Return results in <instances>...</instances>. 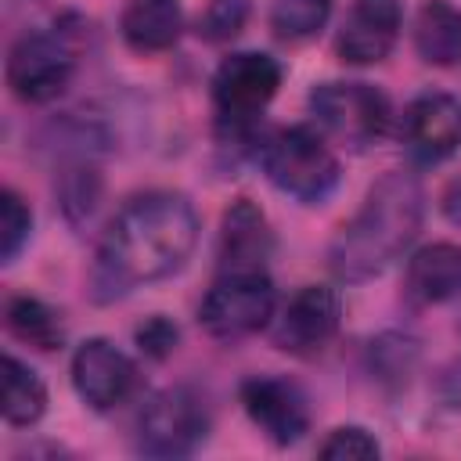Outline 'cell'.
<instances>
[{
  "mask_svg": "<svg viewBox=\"0 0 461 461\" xmlns=\"http://www.w3.org/2000/svg\"><path fill=\"white\" fill-rule=\"evenodd\" d=\"M198 241V212L176 191H148L126 202L108 223L97 259L90 270V288L97 303H112L137 285L162 281L176 274Z\"/></svg>",
  "mask_w": 461,
  "mask_h": 461,
  "instance_id": "1",
  "label": "cell"
},
{
  "mask_svg": "<svg viewBox=\"0 0 461 461\" xmlns=\"http://www.w3.org/2000/svg\"><path fill=\"white\" fill-rule=\"evenodd\" d=\"M425 191L414 173H385L331 241V270L342 281H367L400 259L421 230Z\"/></svg>",
  "mask_w": 461,
  "mask_h": 461,
  "instance_id": "2",
  "label": "cell"
},
{
  "mask_svg": "<svg viewBox=\"0 0 461 461\" xmlns=\"http://www.w3.org/2000/svg\"><path fill=\"white\" fill-rule=\"evenodd\" d=\"M259 162L270 184L299 202H324L339 184V158L306 126H288L267 137Z\"/></svg>",
  "mask_w": 461,
  "mask_h": 461,
  "instance_id": "3",
  "label": "cell"
},
{
  "mask_svg": "<svg viewBox=\"0 0 461 461\" xmlns=\"http://www.w3.org/2000/svg\"><path fill=\"white\" fill-rule=\"evenodd\" d=\"M209 436V407L187 389L173 385L148 400L137 418V450L148 457H187Z\"/></svg>",
  "mask_w": 461,
  "mask_h": 461,
  "instance_id": "4",
  "label": "cell"
},
{
  "mask_svg": "<svg viewBox=\"0 0 461 461\" xmlns=\"http://www.w3.org/2000/svg\"><path fill=\"white\" fill-rule=\"evenodd\" d=\"M274 317V285L267 270H223L202 299L198 321L216 339H241Z\"/></svg>",
  "mask_w": 461,
  "mask_h": 461,
  "instance_id": "5",
  "label": "cell"
},
{
  "mask_svg": "<svg viewBox=\"0 0 461 461\" xmlns=\"http://www.w3.org/2000/svg\"><path fill=\"white\" fill-rule=\"evenodd\" d=\"M310 108L324 133L353 151L375 144L389 126V101L371 83H321L310 94Z\"/></svg>",
  "mask_w": 461,
  "mask_h": 461,
  "instance_id": "6",
  "label": "cell"
},
{
  "mask_svg": "<svg viewBox=\"0 0 461 461\" xmlns=\"http://www.w3.org/2000/svg\"><path fill=\"white\" fill-rule=\"evenodd\" d=\"M76 72V47L65 32H25L7 54V86L29 104L54 101Z\"/></svg>",
  "mask_w": 461,
  "mask_h": 461,
  "instance_id": "7",
  "label": "cell"
},
{
  "mask_svg": "<svg viewBox=\"0 0 461 461\" xmlns=\"http://www.w3.org/2000/svg\"><path fill=\"white\" fill-rule=\"evenodd\" d=\"M277 86H281V65L270 54L241 50L220 61L212 76V101L223 122L245 126L267 108Z\"/></svg>",
  "mask_w": 461,
  "mask_h": 461,
  "instance_id": "8",
  "label": "cell"
},
{
  "mask_svg": "<svg viewBox=\"0 0 461 461\" xmlns=\"http://www.w3.org/2000/svg\"><path fill=\"white\" fill-rule=\"evenodd\" d=\"M342 324V299L328 285L299 288L277 317L274 342L292 357H317Z\"/></svg>",
  "mask_w": 461,
  "mask_h": 461,
  "instance_id": "9",
  "label": "cell"
},
{
  "mask_svg": "<svg viewBox=\"0 0 461 461\" xmlns=\"http://www.w3.org/2000/svg\"><path fill=\"white\" fill-rule=\"evenodd\" d=\"M72 385H76V393H79V400L86 407L112 411L133 393L137 367L108 339H86L72 353Z\"/></svg>",
  "mask_w": 461,
  "mask_h": 461,
  "instance_id": "10",
  "label": "cell"
},
{
  "mask_svg": "<svg viewBox=\"0 0 461 461\" xmlns=\"http://www.w3.org/2000/svg\"><path fill=\"white\" fill-rule=\"evenodd\" d=\"M241 407L277 447H288V443L303 439L306 429H310L306 396L288 378H270V375L249 378L241 385Z\"/></svg>",
  "mask_w": 461,
  "mask_h": 461,
  "instance_id": "11",
  "label": "cell"
},
{
  "mask_svg": "<svg viewBox=\"0 0 461 461\" xmlns=\"http://www.w3.org/2000/svg\"><path fill=\"white\" fill-rule=\"evenodd\" d=\"M403 144L418 162H443L461 148V101L450 94H421L403 112Z\"/></svg>",
  "mask_w": 461,
  "mask_h": 461,
  "instance_id": "12",
  "label": "cell"
},
{
  "mask_svg": "<svg viewBox=\"0 0 461 461\" xmlns=\"http://www.w3.org/2000/svg\"><path fill=\"white\" fill-rule=\"evenodd\" d=\"M400 0H357L342 22L335 50L346 65H375L382 61L400 36Z\"/></svg>",
  "mask_w": 461,
  "mask_h": 461,
  "instance_id": "13",
  "label": "cell"
},
{
  "mask_svg": "<svg viewBox=\"0 0 461 461\" xmlns=\"http://www.w3.org/2000/svg\"><path fill=\"white\" fill-rule=\"evenodd\" d=\"M270 256V230L267 216L252 202H234L223 216L220 230V263L223 270H263Z\"/></svg>",
  "mask_w": 461,
  "mask_h": 461,
  "instance_id": "14",
  "label": "cell"
},
{
  "mask_svg": "<svg viewBox=\"0 0 461 461\" xmlns=\"http://www.w3.org/2000/svg\"><path fill=\"white\" fill-rule=\"evenodd\" d=\"M407 295L414 303H447L461 295V245L436 241L411 256L407 263Z\"/></svg>",
  "mask_w": 461,
  "mask_h": 461,
  "instance_id": "15",
  "label": "cell"
},
{
  "mask_svg": "<svg viewBox=\"0 0 461 461\" xmlns=\"http://www.w3.org/2000/svg\"><path fill=\"white\" fill-rule=\"evenodd\" d=\"M122 40L133 50H169L184 29V4L180 0H130L122 11Z\"/></svg>",
  "mask_w": 461,
  "mask_h": 461,
  "instance_id": "16",
  "label": "cell"
},
{
  "mask_svg": "<svg viewBox=\"0 0 461 461\" xmlns=\"http://www.w3.org/2000/svg\"><path fill=\"white\" fill-rule=\"evenodd\" d=\"M414 47L429 65L461 61V11L450 0H425L414 18Z\"/></svg>",
  "mask_w": 461,
  "mask_h": 461,
  "instance_id": "17",
  "label": "cell"
},
{
  "mask_svg": "<svg viewBox=\"0 0 461 461\" xmlns=\"http://www.w3.org/2000/svg\"><path fill=\"white\" fill-rule=\"evenodd\" d=\"M0 411L7 425H36L47 411V389L32 367H25L18 357H4V393Z\"/></svg>",
  "mask_w": 461,
  "mask_h": 461,
  "instance_id": "18",
  "label": "cell"
},
{
  "mask_svg": "<svg viewBox=\"0 0 461 461\" xmlns=\"http://www.w3.org/2000/svg\"><path fill=\"white\" fill-rule=\"evenodd\" d=\"M4 321H7V331L14 339H22V342H29L36 349H58L61 346L65 331H61L58 313L47 303L32 299V295H14L7 303V310H4Z\"/></svg>",
  "mask_w": 461,
  "mask_h": 461,
  "instance_id": "19",
  "label": "cell"
},
{
  "mask_svg": "<svg viewBox=\"0 0 461 461\" xmlns=\"http://www.w3.org/2000/svg\"><path fill=\"white\" fill-rule=\"evenodd\" d=\"M331 14V0H274L270 29L281 40H306L313 36Z\"/></svg>",
  "mask_w": 461,
  "mask_h": 461,
  "instance_id": "20",
  "label": "cell"
},
{
  "mask_svg": "<svg viewBox=\"0 0 461 461\" xmlns=\"http://www.w3.org/2000/svg\"><path fill=\"white\" fill-rule=\"evenodd\" d=\"M29 230H32L29 205L11 187L0 191V259L4 263H11L22 252V245L29 241Z\"/></svg>",
  "mask_w": 461,
  "mask_h": 461,
  "instance_id": "21",
  "label": "cell"
},
{
  "mask_svg": "<svg viewBox=\"0 0 461 461\" xmlns=\"http://www.w3.org/2000/svg\"><path fill=\"white\" fill-rule=\"evenodd\" d=\"M249 0H209L205 4V14L198 22V32L212 43H223L230 36H238L249 22Z\"/></svg>",
  "mask_w": 461,
  "mask_h": 461,
  "instance_id": "22",
  "label": "cell"
},
{
  "mask_svg": "<svg viewBox=\"0 0 461 461\" xmlns=\"http://www.w3.org/2000/svg\"><path fill=\"white\" fill-rule=\"evenodd\" d=\"M317 454L328 457V461H364V457H378L382 447H378V439H375L367 429H360V425H342V429H335V432L317 447Z\"/></svg>",
  "mask_w": 461,
  "mask_h": 461,
  "instance_id": "23",
  "label": "cell"
},
{
  "mask_svg": "<svg viewBox=\"0 0 461 461\" xmlns=\"http://www.w3.org/2000/svg\"><path fill=\"white\" fill-rule=\"evenodd\" d=\"M176 339H180V331H176V324L166 321V317H151V321H144V324L137 328V346H140L148 357H155V360L169 357V353L176 349Z\"/></svg>",
  "mask_w": 461,
  "mask_h": 461,
  "instance_id": "24",
  "label": "cell"
},
{
  "mask_svg": "<svg viewBox=\"0 0 461 461\" xmlns=\"http://www.w3.org/2000/svg\"><path fill=\"white\" fill-rule=\"evenodd\" d=\"M443 216L461 227V180H454V184L443 191Z\"/></svg>",
  "mask_w": 461,
  "mask_h": 461,
  "instance_id": "25",
  "label": "cell"
}]
</instances>
